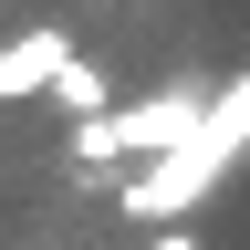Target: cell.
I'll return each instance as SVG.
<instances>
[{
    "instance_id": "obj_1",
    "label": "cell",
    "mask_w": 250,
    "mask_h": 250,
    "mask_svg": "<svg viewBox=\"0 0 250 250\" xmlns=\"http://www.w3.org/2000/svg\"><path fill=\"white\" fill-rule=\"evenodd\" d=\"M240 146H250V73L219 94L198 125H188V146H177V156H156L146 177H125V198H115V208H125V219H146V229H167L177 208H198L208 188L240 167Z\"/></svg>"
},
{
    "instance_id": "obj_2",
    "label": "cell",
    "mask_w": 250,
    "mask_h": 250,
    "mask_svg": "<svg viewBox=\"0 0 250 250\" xmlns=\"http://www.w3.org/2000/svg\"><path fill=\"white\" fill-rule=\"evenodd\" d=\"M198 115H208V94H198V83H177V94H146V104H115V115L73 125V156H177Z\"/></svg>"
},
{
    "instance_id": "obj_3",
    "label": "cell",
    "mask_w": 250,
    "mask_h": 250,
    "mask_svg": "<svg viewBox=\"0 0 250 250\" xmlns=\"http://www.w3.org/2000/svg\"><path fill=\"white\" fill-rule=\"evenodd\" d=\"M73 62V31H11L0 42V104H31V94H52V73Z\"/></svg>"
},
{
    "instance_id": "obj_4",
    "label": "cell",
    "mask_w": 250,
    "mask_h": 250,
    "mask_svg": "<svg viewBox=\"0 0 250 250\" xmlns=\"http://www.w3.org/2000/svg\"><path fill=\"white\" fill-rule=\"evenodd\" d=\"M52 104H62V115H83V125H94V115H115V94H104V73H94V62L73 52V62H62V73H52Z\"/></svg>"
},
{
    "instance_id": "obj_5",
    "label": "cell",
    "mask_w": 250,
    "mask_h": 250,
    "mask_svg": "<svg viewBox=\"0 0 250 250\" xmlns=\"http://www.w3.org/2000/svg\"><path fill=\"white\" fill-rule=\"evenodd\" d=\"M146 250H198V240H188V229H156V240H146Z\"/></svg>"
}]
</instances>
